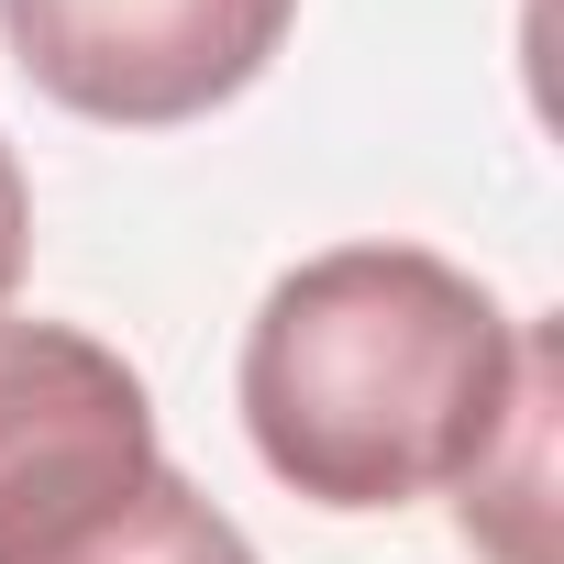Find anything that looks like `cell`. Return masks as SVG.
Here are the masks:
<instances>
[{"instance_id":"6da1fadb","label":"cell","mask_w":564,"mask_h":564,"mask_svg":"<svg viewBox=\"0 0 564 564\" xmlns=\"http://www.w3.org/2000/svg\"><path fill=\"white\" fill-rule=\"evenodd\" d=\"M553 388V333L509 322L421 243H333L243 333V432L311 509H410L476 487L498 432Z\"/></svg>"},{"instance_id":"7a4b0ae2","label":"cell","mask_w":564,"mask_h":564,"mask_svg":"<svg viewBox=\"0 0 564 564\" xmlns=\"http://www.w3.org/2000/svg\"><path fill=\"white\" fill-rule=\"evenodd\" d=\"M155 465V399L111 344L67 322H0V564H56Z\"/></svg>"},{"instance_id":"3957f363","label":"cell","mask_w":564,"mask_h":564,"mask_svg":"<svg viewBox=\"0 0 564 564\" xmlns=\"http://www.w3.org/2000/svg\"><path fill=\"white\" fill-rule=\"evenodd\" d=\"M289 23L300 0H0L12 67L56 111L122 133H166L243 100L289 45Z\"/></svg>"},{"instance_id":"277c9868","label":"cell","mask_w":564,"mask_h":564,"mask_svg":"<svg viewBox=\"0 0 564 564\" xmlns=\"http://www.w3.org/2000/svg\"><path fill=\"white\" fill-rule=\"evenodd\" d=\"M56 564H254V542H243L177 465H155V476H144L89 542H67Z\"/></svg>"},{"instance_id":"5b68a950","label":"cell","mask_w":564,"mask_h":564,"mask_svg":"<svg viewBox=\"0 0 564 564\" xmlns=\"http://www.w3.org/2000/svg\"><path fill=\"white\" fill-rule=\"evenodd\" d=\"M23 243H34V188H23L12 144H0V300L23 289Z\"/></svg>"}]
</instances>
